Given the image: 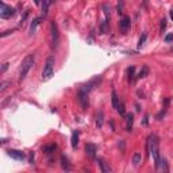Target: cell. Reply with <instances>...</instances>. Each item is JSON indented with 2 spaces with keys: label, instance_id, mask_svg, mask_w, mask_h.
<instances>
[{
  "label": "cell",
  "instance_id": "15",
  "mask_svg": "<svg viewBox=\"0 0 173 173\" xmlns=\"http://www.w3.org/2000/svg\"><path fill=\"white\" fill-rule=\"evenodd\" d=\"M57 149V145L56 143H49V145H45L43 148H42V152L45 153V154H51V153H54Z\"/></svg>",
  "mask_w": 173,
  "mask_h": 173
},
{
  "label": "cell",
  "instance_id": "30",
  "mask_svg": "<svg viewBox=\"0 0 173 173\" xmlns=\"http://www.w3.org/2000/svg\"><path fill=\"white\" fill-rule=\"evenodd\" d=\"M11 33H14V30H7V31H4V33L1 34V38H4L5 35H8V34H11Z\"/></svg>",
  "mask_w": 173,
  "mask_h": 173
},
{
  "label": "cell",
  "instance_id": "21",
  "mask_svg": "<svg viewBox=\"0 0 173 173\" xmlns=\"http://www.w3.org/2000/svg\"><path fill=\"white\" fill-rule=\"evenodd\" d=\"M77 145H79V131H75L72 134V148L76 149Z\"/></svg>",
  "mask_w": 173,
  "mask_h": 173
},
{
  "label": "cell",
  "instance_id": "29",
  "mask_svg": "<svg viewBox=\"0 0 173 173\" xmlns=\"http://www.w3.org/2000/svg\"><path fill=\"white\" fill-rule=\"evenodd\" d=\"M29 162H30V164H34V153H33V152L30 153V157H29Z\"/></svg>",
  "mask_w": 173,
  "mask_h": 173
},
{
  "label": "cell",
  "instance_id": "26",
  "mask_svg": "<svg viewBox=\"0 0 173 173\" xmlns=\"http://www.w3.org/2000/svg\"><path fill=\"white\" fill-rule=\"evenodd\" d=\"M118 111H119V114L120 115H124V112H126V108H124V104H123L122 102H119V106H118V108H116Z\"/></svg>",
  "mask_w": 173,
  "mask_h": 173
},
{
  "label": "cell",
  "instance_id": "27",
  "mask_svg": "<svg viewBox=\"0 0 173 173\" xmlns=\"http://www.w3.org/2000/svg\"><path fill=\"white\" fill-rule=\"evenodd\" d=\"M164 41L166 42V43H170V42H173V33H169L168 35L165 37V39Z\"/></svg>",
  "mask_w": 173,
  "mask_h": 173
},
{
  "label": "cell",
  "instance_id": "11",
  "mask_svg": "<svg viewBox=\"0 0 173 173\" xmlns=\"http://www.w3.org/2000/svg\"><path fill=\"white\" fill-rule=\"evenodd\" d=\"M97 164H99V166H100V169H102L103 173H111L112 172V169L110 168L108 162H106L103 158H97Z\"/></svg>",
  "mask_w": 173,
  "mask_h": 173
},
{
  "label": "cell",
  "instance_id": "28",
  "mask_svg": "<svg viewBox=\"0 0 173 173\" xmlns=\"http://www.w3.org/2000/svg\"><path fill=\"white\" fill-rule=\"evenodd\" d=\"M165 29H166V19L164 18L162 21H161V26H160V30H161V33H162Z\"/></svg>",
  "mask_w": 173,
  "mask_h": 173
},
{
  "label": "cell",
  "instance_id": "22",
  "mask_svg": "<svg viewBox=\"0 0 173 173\" xmlns=\"http://www.w3.org/2000/svg\"><path fill=\"white\" fill-rule=\"evenodd\" d=\"M108 25H110V21H107V19L104 22H102V25H100V33H102V34H106L108 31V29H110Z\"/></svg>",
  "mask_w": 173,
  "mask_h": 173
},
{
  "label": "cell",
  "instance_id": "31",
  "mask_svg": "<svg viewBox=\"0 0 173 173\" xmlns=\"http://www.w3.org/2000/svg\"><path fill=\"white\" fill-rule=\"evenodd\" d=\"M8 65H10L8 62H5V64H3V66H1V72H5V71H7V68H8Z\"/></svg>",
  "mask_w": 173,
  "mask_h": 173
},
{
  "label": "cell",
  "instance_id": "17",
  "mask_svg": "<svg viewBox=\"0 0 173 173\" xmlns=\"http://www.w3.org/2000/svg\"><path fill=\"white\" fill-rule=\"evenodd\" d=\"M103 123H104V114H103V111H99V112H97V116H96V126H97V128H102Z\"/></svg>",
  "mask_w": 173,
  "mask_h": 173
},
{
  "label": "cell",
  "instance_id": "13",
  "mask_svg": "<svg viewBox=\"0 0 173 173\" xmlns=\"http://www.w3.org/2000/svg\"><path fill=\"white\" fill-rule=\"evenodd\" d=\"M42 18H35V19H33V22H31L30 25V35H34L37 31V27H38V25L41 23Z\"/></svg>",
  "mask_w": 173,
  "mask_h": 173
},
{
  "label": "cell",
  "instance_id": "18",
  "mask_svg": "<svg viewBox=\"0 0 173 173\" xmlns=\"http://www.w3.org/2000/svg\"><path fill=\"white\" fill-rule=\"evenodd\" d=\"M111 99H112V107L116 110L118 106H119V97H118L115 89H112V92H111Z\"/></svg>",
  "mask_w": 173,
  "mask_h": 173
},
{
  "label": "cell",
  "instance_id": "10",
  "mask_svg": "<svg viewBox=\"0 0 173 173\" xmlns=\"http://www.w3.org/2000/svg\"><path fill=\"white\" fill-rule=\"evenodd\" d=\"M96 146L93 145V143H86L85 145V154L88 158H91V160H95L96 157Z\"/></svg>",
  "mask_w": 173,
  "mask_h": 173
},
{
  "label": "cell",
  "instance_id": "14",
  "mask_svg": "<svg viewBox=\"0 0 173 173\" xmlns=\"http://www.w3.org/2000/svg\"><path fill=\"white\" fill-rule=\"evenodd\" d=\"M132 123H134V115L131 112L126 115V130L127 131H131L132 130Z\"/></svg>",
  "mask_w": 173,
  "mask_h": 173
},
{
  "label": "cell",
  "instance_id": "24",
  "mask_svg": "<svg viewBox=\"0 0 173 173\" xmlns=\"http://www.w3.org/2000/svg\"><path fill=\"white\" fill-rule=\"evenodd\" d=\"M134 73H135V68H134V66H130L127 69V80L130 83L134 80Z\"/></svg>",
  "mask_w": 173,
  "mask_h": 173
},
{
  "label": "cell",
  "instance_id": "6",
  "mask_svg": "<svg viewBox=\"0 0 173 173\" xmlns=\"http://www.w3.org/2000/svg\"><path fill=\"white\" fill-rule=\"evenodd\" d=\"M60 42V33H58V27H57L56 22H51V43L53 47H57Z\"/></svg>",
  "mask_w": 173,
  "mask_h": 173
},
{
  "label": "cell",
  "instance_id": "25",
  "mask_svg": "<svg viewBox=\"0 0 173 173\" xmlns=\"http://www.w3.org/2000/svg\"><path fill=\"white\" fill-rule=\"evenodd\" d=\"M10 85H11L10 81H3V83H1V84H0V93H3V92H4Z\"/></svg>",
  "mask_w": 173,
  "mask_h": 173
},
{
  "label": "cell",
  "instance_id": "2",
  "mask_svg": "<svg viewBox=\"0 0 173 173\" xmlns=\"http://www.w3.org/2000/svg\"><path fill=\"white\" fill-rule=\"evenodd\" d=\"M34 65V54H29L25 57V60L22 61L21 72H19V81H23L26 76L29 75V72L31 71V68Z\"/></svg>",
  "mask_w": 173,
  "mask_h": 173
},
{
  "label": "cell",
  "instance_id": "1",
  "mask_svg": "<svg viewBox=\"0 0 173 173\" xmlns=\"http://www.w3.org/2000/svg\"><path fill=\"white\" fill-rule=\"evenodd\" d=\"M148 152H152V156L154 158L156 169H161V157H160V146H158V138L152 134L148 138Z\"/></svg>",
  "mask_w": 173,
  "mask_h": 173
},
{
  "label": "cell",
  "instance_id": "34",
  "mask_svg": "<svg viewBox=\"0 0 173 173\" xmlns=\"http://www.w3.org/2000/svg\"><path fill=\"white\" fill-rule=\"evenodd\" d=\"M170 19H173V8L170 10Z\"/></svg>",
  "mask_w": 173,
  "mask_h": 173
},
{
  "label": "cell",
  "instance_id": "23",
  "mask_svg": "<svg viewBox=\"0 0 173 173\" xmlns=\"http://www.w3.org/2000/svg\"><path fill=\"white\" fill-rule=\"evenodd\" d=\"M146 39H148V33H143L142 35H141V38H139V41H138V49L143 47V45H145Z\"/></svg>",
  "mask_w": 173,
  "mask_h": 173
},
{
  "label": "cell",
  "instance_id": "7",
  "mask_svg": "<svg viewBox=\"0 0 173 173\" xmlns=\"http://www.w3.org/2000/svg\"><path fill=\"white\" fill-rule=\"evenodd\" d=\"M7 154L10 156L11 158H14L16 161H23L26 158V154L22 150H16V149H8L7 150Z\"/></svg>",
  "mask_w": 173,
  "mask_h": 173
},
{
  "label": "cell",
  "instance_id": "32",
  "mask_svg": "<svg viewBox=\"0 0 173 173\" xmlns=\"http://www.w3.org/2000/svg\"><path fill=\"white\" fill-rule=\"evenodd\" d=\"M122 7H123V1H120V5H118V14H122Z\"/></svg>",
  "mask_w": 173,
  "mask_h": 173
},
{
  "label": "cell",
  "instance_id": "4",
  "mask_svg": "<svg viewBox=\"0 0 173 173\" xmlns=\"http://www.w3.org/2000/svg\"><path fill=\"white\" fill-rule=\"evenodd\" d=\"M15 14H16V11L14 7L7 5L4 1L0 3V16H1L3 19H10V18H12Z\"/></svg>",
  "mask_w": 173,
  "mask_h": 173
},
{
  "label": "cell",
  "instance_id": "8",
  "mask_svg": "<svg viewBox=\"0 0 173 173\" xmlns=\"http://www.w3.org/2000/svg\"><path fill=\"white\" fill-rule=\"evenodd\" d=\"M79 102H80V104H81L83 110H86V108H88V106H89L88 92L81 91V89H80V92H79Z\"/></svg>",
  "mask_w": 173,
  "mask_h": 173
},
{
  "label": "cell",
  "instance_id": "35",
  "mask_svg": "<svg viewBox=\"0 0 173 173\" xmlns=\"http://www.w3.org/2000/svg\"><path fill=\"white\" fill-rule=\"evenodd\" d=\"M34 3H35L37 5H39V0H34Z\"/></svg>",
  "mask_w": 173,
  "mask_h": 173
},
{
  "label": "cell",
  "instance_id": "33",
  "mask_svg": "<svg viewBox=\"0 0 173 173\" xmlns=\"http://www.w3.org/2000/svg\"><path fill=\"white\" fill-rule=\"evenodd\" d=\"M148 119H149V116H148V115H145V119H143V124H148V123H149Z\"/></svg>",
  "mask_w": 173,
  "mask_h": 173
},
{
  "label": "cell",
  "instance_id": "19",
  "mask_svg": "<svg viewBox=\"0 0 173 173\" xmlns=\"http://www.w3.org/2000/svg\"><path fill=\"white\" fill-rule=\"evenodd\" d=\"M148 73H149V66L148 65H143L142 66V69L139 71V73H138V79H143V77H146L148 76Z\"/></svg>",
  "mask_w": 173,
  "mask_h": 173
},
{
  "label": "cell",
  "instance_id": "20",
  "mask_svg": "<svg viewBox=\"0 0 173 173\" xmlns=\"http://www.w3.org/2000/svg\"><path fill=\"white\" fill-rule=\"evenodd\" d=\"M61 165L62 168L65 169V170H71V164H69V161H68V158L65 157V156H61Z\"/></svg>",
  "mask_w": 173,
  "mask_h": 173
},
{
  "label": "cell",
  "instance_id": "5",
  "mask_svg": "<svg viewBox=\"0 0 173 173\" xmlns=\"http://www.w3.org/2000/svg\"><path fill=\"white\" fill-rule=\"evenodd\" d=\"M100 83H102V76L93 77L92 80H89L86 84H84V85L81 86V91H85V92H88V93H89V92L93 91L96 86L100 85Z\"/></svg>",
  "mask_w": 173,
  "mask_h": 173
},
{
  "label": "cell",
  "instance_id": "3",
  "mask_svg": "<svg viewBox=\"0 0 173 173\" xmlns=\"http://www.w3.org/2000/svg\"><path fill=\"white\" fill-rule=\"evenodd\" d=\"M54 65H56V60L54 57L50 56L47 57V60L45 62V68H43V72H42V80L43 81H47L50 80L53 75H54Z\"/></svg>",
  "mask_w": 173,
  "mask_h": 173
},
{
  "label": "cell",
  "instance_id": "16",
  "mask_svg": "<svg viewBox=\"0 0 173 173\" xmlns=\"http://www.w3.org/2000/svg\"><path fill=\"white\" fill-rule=\"evenodd\" d=\"M53 1H54V0H43V5H42V15H43V18L47 15V12H49V7L51 5Z\"/></svg>",
  "mask_w": 173,
  "mask_h": 173
},
{
  "label": "cell",
  "instance_id": "9",
  "mask_svg": "<svg viewBox=\"0 0 173 173\" xmlns=\"http://www.w3.org/2000/svg\"><path fill=\"white\" fill-rule=\"evenodd\" d=\"M130 25H131V21H130V16H123L120 22H119V29L123 34H126L128 30H130Z\"/></svg>",
  "mask_w": 173,
  "mask_h": 173
},
{
  "label": "cell",
  "instance_id": "12",
  "mask_svg": "<svg viewBox=\"0 0 173 173\" xmlns=\"http://www.w3.org/2000/svg\"><path fill=\"white\" fill-rule=\"evenodd\" d=\"M132 165L135 166V168H138L141 164H142V154L139 152H135L134 154H132Z\"/></svg>",
  "mask_w": 173,
  "mask_h": 173
}]
</instances>
